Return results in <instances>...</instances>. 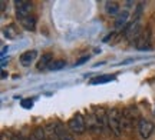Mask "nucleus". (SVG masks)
Listing matches in <instances>:
<instances>
[{"label":"nucleus","mask_w":155,"mask_h":140,"mask_svg":"<svg viewBox=\"0 0 155 140\" xmlns=\"http://www.w3.org/2000/svg\"><path fill=\"white\" fill-rule=\"evenodd\" d=\"M3 36H5L7 40L17 39V36H19V27H17V24L10 23V24L5 26V27H3Z\"/></svg>","instance_id":"1a4fd4ad"},{"label":"nucleus","mask_w":155,"mask_h":140,"mask_svg":"<svg viewBox=\"0 0 155 140\" xmlns=\"http://www.w3.org/2000/svg\"><path fill=\"white\" fill-rule=\"evenodd\" d=\"M15 6H16V16L19 20L23 19V17L32 16L33 5H32L30 2H28V0H16V2H15Z\"/></svg>","instance_id":"7ed1b4c3"},{"label":"nucleus","mask_w":155,"mask_h":140,"mask_svg":"<svg viewBox=\"0 0 155 140\" xmlns=\"http://www.w3.org/2000/svg\"><path fill=\"white\" fill-rule=\"evenodd\" d=\"M128 20H129V13H128L127 9H125V10H122V11H119V14H118L116 19H115V27L116 29L127 27Z\"/></svg>","instance_id":"9b49d317"},{"label":"nucleus","mask_w":155,"mask_h":140,"mask_svg":"<svg viewBox=\"0 0 155 140\" xmlns=\"http://www.w3.org/2000/svg\"><path fill=\"white\" fill-rule=\"evenodd\" d=\"M30 140H46V129L42 126L36 127L30 136Z\"/></svg>","instance_id":"dca6fc26"},{"label":"nucleus","mask_w":155,"mask_h":140,"mask_svg":"<svg viewBox=\"0 0 155 140\" xmlns=\"http://www.w3.org/2000/svg\"><path fill=\"white\" fill-rule=\"evenodd\" d=\"M53 63V53H50V51H48V53H45V54H42V57H40V60H39L38 63V69L39 70H43V69H49V66Z\"/></svg>","instance_id":"f8f14e48"},{"label":"nucleus","mask_w":155,"mask_h":140,"mask_svg":"<svg viewBox=\"0 0 155 140\" xmlns=\"http://www.w3.org/2000/svg\"><path fill=\"white\" fill-rule=\"evenodd\" d=\"M105 11L109 16H118L119 14V5L116 2H105Z\"/></svg>","instance_id":"4468645a"},{"label":"nucleus","mask_w":155,"mask_h":140,"mask_svg":"<svg viewBox=\"0 0 155 140\" xmlns=\"http://www.w3.org/2000/svg\"><path fill=\"white\" fill-rule=\"evenodd\" d=\"M139 34H141V23H139V20H134L124 29V36L128 40H137Z\"/></svg>","instance_id":"39448f33"},{"label":"nucleus","mask_w":155,"mask_h":140,"mask_svg":"<svg viewBox=\"0 0 155 140\" xmlns=\"http://www.w3.org/2000/svg\"><path fill=\"white\" fill-rule=\"evenodd\" d=\"M109 39H112V33H111V34H108V36H106L105 39H104V42H108Z\"/></svg>","instance_id":"4be33fe9"},{"label":"nucleus","mask_w":155,"mask_h":140,"mask_svg":"<svg viewBox=\"0 0 155 140\" xmlns=\"http://www.w3.org/2000/svg\"><path fill=\"white\" fill-rule=\"evenodd\" d=\"M68 126H69V129L72 130L75 135H83L86 132V120H85V117H83L81 113L75 114L68 122Z\"/></svg>","instance_id":"f03ea898"},{"label":"nucleus","mask_w":155,"mask_h":140,"mask_svg":"<svg viewBox=\"0 0 155 140\" xmlns=\"http://www.w3.org/2000/svg\"><path fill=\"white\" fill-rule=\"evenodd\" d=\"M108 116V129L111 130V133H114V136L119 137L122 133V112L118 109H111L106 112Z\"/></svg>","instance_id":"f257e3e1"},{"label":"nucleus","mask_w":155,"mask_h":140,"mask_svg":"<svg viewBox=\"0 0 155 140\" xmlns=\"http://www.w3.org/2000/svg\"><path fill=\"white\" fill-rule=\"evenodd\" d=\"M38 57V50H28L20 54V64L23 67H29Z\"/></svg>","instance_id":"6e6552de"},{"label":"nucleus","mask_w":155,"mask_h":140,"mask_svg":"<svg viewBox=\"0 0 155 140\" xmlns=\"http://www.w3.org/2000/svg\"><path fill=\"white\" fill-rule=\"evenodd\" d=\"M65 66H66V60H62V59H59V60H53V63L49 66V70H52V72L62 70Z\"/></svg>","instance_id":"f3484780"},{"label":"nucleus","mask_w":155,"mask_h":140,"mask_svg":"<svg viewBox=\"0 0 155 140\" xmlns=\"http://www.w3.org/2000/svg\"><path fill=\"white\" fill-rule=\"evenodd\" d=\"M32 104H33V103H32L30 100H23L22 101V106L23 107H32Z\"/></svg>","instance_id":"aec40b11"},{"label":"nucleus","mask_w":155,"mask_h":140,"mask_svg":"<svg viewBox=\"0 0 155 140\" xmlns=\"http://www.w3.org/2000/svg\"><path fill=\"white\" fill-rule=\"evenodd\" d=\"M135 47L138 50H151V32L150 30H145L138 36V39L134 42Z\"/></svg>","instance_id":"423d86ee"},{"label":"nucleus","mask_w":155,"mask_h":140,"mask_svg":"<svg viewBox=\"0 0 155 140\" xmlns=\"http://www.w3.org/2000/svg\"><path fill=\"white\" fill-rule=\"evenodd\" d=\"M45 129H46V140H59L58 133H56L55 123H49Z\"/></svg>","instance_id":"2eb2a0df"},{"label":"nucleus","mask_w":155,"mask_h":140,"mask_svg":"<svg viewBox=\"0 0 155 140\" xmlns=\"http://www.w3.org/2000/svg\"><path fill=\"white\" fill-rule=\"evenodd\" d=\"M114 80V76H108V74H104V76H98L91 80V84H99V83H106V82H111Z\"/></svg>","instance_id":"a211bd4d"},{"label":"nucleus","mask_w":155,"mask_h":140,"mask_svg":"<svg viewBox=\"0 0 155 140\" xmlns=\"http://www.w3.org/2000/svg\"><path fill=\"white\" fill-rule=\"evenodd\" d=\"M85 120H86V129H88L89 132H92V133H102L101 126H99V123H98V119L95 116V113L88 114V116L85 117Z\"/></svg>","instance_id":"0eeeda50"},{"label":"nucleus","mask_w":155,"mask_h":140,"mask_svg":"<svg viewBox=\"0 0 155 140\" xmlns=\"http://www.w3.org/2000/svg\"><path fill=\"white\" fill-rule=\"evenodd\" d=\"M55 126H56V133H58L59 140H75V139H73V136L69 133V130L65 127V124H63V123H61V122H56Z\"/></svg>","instance_id":"9d476101"},{"label":"nucleus","mask_w":155,"mask_h":140,"mask_svg":"<svg viewBox=\"0 0 155 140\" xmlns=\"http://www.w3.org/2000/svg\"><path fill=\"white\" fill-rule=\"evenodd\" d=\"M20 24H22V27L25 30H29V32H32L36 29V17L32 14V16H28V17H23L20 19Z\"/></svg>","instance_id":"ddd939ff"},{"label":"nucleus","mask_w":155,"mask_h":140,"mask_svg":"<svg viewBox=\"0 0 155 140\" xmlns=\"http://www.w3.org/2000/svg\"><path fill=\"white\" fill-rule=\"evenodd\" d=\"M6 77H7V73L5 70H2V79H6Z\"/></svg>","instance_id":"412c9836"},{"label":"nucleus","mask_w":155,"mask_h":140,"mask_svg":"<svg viewBox=\"0 0 155 140\" xmlns=\"http://www.w3.org/2000/svg\"><path fill=\"white\" fill-rule=\"evenodd\" d=\"M88 60H89V56H83V57H81L76 63H75V66H82L83 63H86Z\"/></svg>","instance_id":"6ab92c4d"},{"label":"nucleus","mask_w":155,"mask_h":140,"mask_svg":"<svg viewBox=\"0 0 155 140\" xmlns=\"http://www.w3.org/2000/svg\"><path fill=\"white\" fill-rule=\"evenodd\" d=\"M155 130V124L148 119H139L138 122V133L142 139H150Z\"/></svg>","instance_id":"20e7f679"}]
</instances>
